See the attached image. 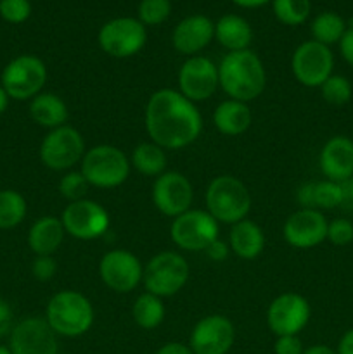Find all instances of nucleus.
Returning a JSON list of instances; mask_svg holds the SVG:
<instances>
[{
  "instance_id": "obj_35",
  "label": "nucleus",
  "mask_w": 353,
  "mask_h": 354,
  "mask_svg": "<svg viewBox=\"0 0 353 354\" xmlns=\"http://www.w3.org/2000/svg\"><path fill=\"white\" fill-rule=\"evenodd\" d=\"M90 189V183L83 176L82 171H68L61 180H59V192L69 203L85 199L87 192Z\"/></svg>"
},
{
  "instance_id": "obj_40",
  "label": "nucleus",
  "mask_w": 353,
  "mask_h": 354,
  "mask_svg": "<svg viewBox=\"0 0 353 354\" xmlns=\"http://www.w3.org/2000/svg\"><path fill=\"white\" fill-rule=\"evenodd\" d=\"M208 254V258L211 259V261H225V259L228 258V254H230V245L227 244V242L220 241V239H217V241L211 242L210 245L206 248V251H204Z\"/></svg>"
},
{
  "instance_id": "obj_11",
  "label": "nucleus",
  "mask_w": 353,
  "mask_h": 354,
  "mask_svg": "<svg viewBox=\"0 0 353 354\" xmlns=\"http://www.w3.org/2000/svg\"><path fill=\"white\" fill-rule=\"evenodd\" d=\"M334 55L327 45L307 40L298 45L291 57V69L300 85L320 88L322 83L332 75Z\"/></svg>"
},
{
  "instance_id": "obj_20",
  "label": "nucleus",
  "mask_w": 353,
  "mask_h": 354,
  "mask_svg": "<svg viewBox=\"0 0 353 354\" xmlns=\"http://www.w3.org/2000/svg\"><path fill=\"white\" fill-rule=\"evenodd\" d=\"M215 38V23L203 14H192L180 21L172 33V45L179 54L197 55Z\"/></svg>"
},
{
  "instance_id": "obj_23",
  "label": "nucleus",
  "mask_w": 353,
  "mask_h": 354,
  "mask_svg": "<svg viewBox=\"0 0 353 354\" xmlns=\"http://www.w3.org/2000/svg\"><path fill=\"white\" fill-rule=\"evenodd\" d=\"M253 123L251 109L241 100L227 99L218 104L213 111V124L221 135L237 137L249 130Z\"/></svg>"
},
{
  "instance_id": "obj_24",
  "label": "nucleus",
  "mask_w": 353,
  "mask_h": 354,
  "mask_svg": "<svg viewBox=\"0 0 353 354\" xmlns=\"http://www.w3.org/2000/svg\"><path fill=\"white\" fill-rule=\"evenodd\" d=\"M228 245L230 251L241 259H255L265 249V234L262 227L251 220H241L239 223L232 225L230 235H228Z\"/></svg>"
},
{
  "instance_id": "obj_27",
  "label": "nucleus",
  "mask_w": 353,
  "mask_h": 354,
  "mask_svg": "<svg viewBox=\"0 0 353 354\" xmlns=\"http://www.w3.org/2000/svg\"><path fill=\"white\" fill-rule=\"evenodd\" d=\"M30 116L40 127L54 130V128L64 127L69 118V111L59 95L52 92H40L31 99Z\"/></svg>"
},
{
  "instance_id": "obj_5",
  "label": "nucleus",
  "mask_w": 353,
  "mask_h": 354,
  "mask_svg": "<svg viewBox=\"0 0 353 354\" xmlns=\"http://www.w3.org/2000/svg\"><path fill=\"white\" fill-rule=\"evenodd\" d=\"M80 171L97 189H114L127 182L130 175V159L121 149L100 144L89 149L80 162Z\"/></svg>"
},
{
  "instance_id": "obj_17",
  "label": "nucleus",
  "mask_w": 353,
  "mask_h": 354,
  "mask_svg": "<svg viewBox=\"0 0 353 354\" xmlns=\"http://www.w3.org/2000/svg\"><path fill=\"white\" fill-rule=\"evenodd\" d=\"M9 349L12 354H57V334L45 318H24L10 330Z\"/></svg>"
},
{
  "instance_id": "obj_15",
  "label": "nucleus",
  "mask_w": 353,
  "mask_h": 354,
  "mask_svg": "<svg viewBox=\"0 0 353 354\" xmlns=\"http://www.w3.org/2000/svg\"><path fill=\"white\" fill-rule=\"evenodd\" d=\"M220 86L218 66L204 55H192L179 69V92L190 102H203Z\"/></svg>"
},
{
  "instance_id": "obj_46",
  "label": "nucleus",
  "mask_w": 353,
  "mask_h": 354,
  "mask_svg": "<svg viewBox=\"0 0 353 354\" xmlns=\"http://www.w3.org/2000/svg\"><path fill=\"white\" fill-rule=\"evenodd\" d=\"M235 6L244 7V9H256V7H262L265 3L272 2V0H232Z\"/></svg>"
},
{
  "instance_id": "obj_48",
  "label": "nucleus",
  "mask_w": 353,
  "mask_h": 354,
  "mask_svg": "<svg viewBox=\"0 0 353 354\" xmlns=\"http://www.w3.org/2000/svg\"><path fill=\"white\" fill-rule=\"evenodd\" d=\"M7 106H9V95H7V92L3 90V86L0 85V114L7 109Z\"/></svg>"
},
{
  "instance_id": "obj_22",
  "label": "nucleus",
  "mask_w": 353,
  "mask_h": 354,
  "mask_svg": "<svg viewBox=\"0 0 353 354\" xmlns=\"http://www.w3.org/2000/svg\"><path fill=\"white\" fill-rule=\"evenodd\" d=\"M66 230L61 218L42 216L28 232V245L35 256H52L64 241Z\"/></svg>"
},
{
  "instance_id": "obj_21",
  "label": "nucleus",
  "mask_w": 353,
  "mask_h": 354,
  "mask_svg": "<svg viewBox=\"0 0 353 354\" xmlns=\"http://www.w3.org/2000/svg\"><path fill=\"white\" fill-rule=\"evenodd\" d=\"M322 175L331 182H345L353 176V140L343 135L329 138L318 156Z\"/></svg>"
},
{
  "instance_id": "obj_1",
  "label": "nucleus",
  "mask_w": 353,
  "mask_h": 354,
  "mask_svg": "<svg viewBox=\"0 0 353 354\" xmlns=\"http://www.w3.org/2000/svg\"><path fill=\"white\" fill-rule=\"evenodd\" d=\"M144 123L151 142L165 151L187 147L203 130V118L196 104L173 88L156 90L149 97Z\"/></svg>"
},
{
  "instance_id": "obj_2",
  "label": "nucleus",
  "mask_w": 353,
  "mask_h": 354,
  "mask_svg": "<svg viewBox=\"0 0 353 354\" xmlns=\"http://www.w3.org/2000/svg\"><path fill=\"white\" fill-rule=\"evenodd\" d=\"M218 82L228 99L248 104L258 99L265 90V66L262 59L249 48L228 52L218 64Z\"/></svg>"
},
{
  "instance_id": "obj_3",
  "label": "nucleus",
  "mask_w": 353,
  "mask_h": 354,
  "mask_svg": "<svg viewBox=\"0 0 353 354\" xmlns=\"http://www.w3.org/2000/svg\"><path fill=\"white\" fill-rule=\"evenodd\" d=\"M45 320L61 337H80L92 328L96 311L89 297L76 290H61L48 299Z\"/></svg>"
},
{
  "instance_id": "obj_44",
  "label": "nucleus",
  "mask_w": 353,
  "mask_h": 354,
  "mask_svg": "<svg viewBox=\"0 0 353 354\" xmlns=\"http://www.w3.org/2000/svg\"><path fill=\"white\" fill-rule=\"evenodd\" d=\"M156 354H194L189 344L183 342H166L156 351Z\"/></svg>"
},
{
  "instance_id": "obj_25",
  "label": "nucleus",
  "mask_w": 353,
  "mask_h": 354,
  "mask_svg": "<svg viewBox=\"0 0 353 354\" xmlns=\"http://www.w3.org/2000/svg\"><path fill=\"white\" fill-rule=\"evenodd\" d=\"M215 40L228 52L246 50L253 40L251 24L237 14H225L215 23Z\"/></svg>"
},
{
  "instance_id": "obj_28",
  "label": "nucleus",
  "mask_w": 353,
  "mask_h": 354,
  "mask_svg": "<svg viewBox=\"0 0 353 354\" xmlns=\"http://www.w3.org/2000/svg\"><path fill=\"white\" fill-rule=\"evenodd\" d=\"M130 165L137 169L141 175L156 176L163 175L166 169V154L165 149L159 147L154 142H142L132 151Z\"/></svg>"
},
{
  "instance_id": "obj_14",
  "label": "nucleus",
  "mask_w": 353,
  "mask_h": 354,
  "mask_svg": "<svg viewBox=\"0 0 353 354\" xmlns=\"http://www.w3.org/2000/svg\"><path fill=\"white\" fill-rule=\"evenodd\" d=\"M310 304L301 294L286 292L277 296L266 310V325L277 337L300 335L310 322Z\"/></svg>"
},
{
  "instance_id": "obj_38",
  "label": "nucleus",
  "mask_w": 353,
  "mask_h": 354,
  "mask_svg": "<svg viewBox=\"0 0 353 354\" xmlns=\"http://www.w3.org/2000/svg\"><path fill=\"white\" fill-rule=\"evenodd\" d=\"M31 273L40 282H48L57 273V263L52 256H37L31 265Z\"/></svg>"
},
{
  "instance_id": "obj_19",
  "label": "nucleus",
  "mask_w": 353,
  "mask_h": 354,
  "mask_svg": "<svg viewBox=\"0 0 353 354\" xmlns=\"http://www.w3.org/2000/svg\"><path fill=\"white\" fill-rule=\"evenodd\" d=\"M327 225L322 211L300 207L284 223V241L294 249H311L327 239Z\"/></svg>"
},
{
  "instance_id": "obj_34",
  "label": "nucleus",
  "mask_w": 353,
  "mask_h": 354,
  "mask_svg": "<svg viewBox=\"0 0 353 354\" xmlns=\"http://www.w3.org/2000/svg\"><path fill=\"white\" fill-rule=\"evenodd\" d=\"M172 14V2L170 0H141L138 3V21L147 26L163 24Z\"/></svg>"
},
{
  "instance_id": "obj_26",
  "label": "nucleus",
  "mask_w": 353,
  "mask_h": 354,
  "mask_svg": "<svg viewBox=\"0 0 353 354\" xmlns=\"http://www.w3.org/2000/svg\"><path fill=\"white\" fill-rule=\"evenodd\" d=\"M296 199L305 209H334L341 206V185L331 180L308 182L298 189Z\"/></svg>"
},
{
  "instance_id": "obj_9",
  "label": "nucleus",
  "mask_w": 353,
  "mask_h": 354,
  "mask_svg": "<svg viewBox=\"0 0 353 354\" xmlns=\"http://www.w3.org/2000/svg\"><path fill=\"white\" fill-rule=\"evenodd\" d=\"M97 41L104 54L114 59H128L144 48L147 30L135 17H114L102 24Z\"/></svg>"
},
{
  "instance_id": "obj_4",
  "label": "nucleus",
  "mask_w": 353,
  "mask_h": 354,
  "mask_svg": "<svg viewBox=\"0 0 353 354\" xmlns=\"http://www.w3.org/2000/svg\"><path fill=\"white\" fill-rule=\"evenodd\" d=\"M206 211L225 225H235L246 220L251 211V194L248 187L232 175L217 176L206 189Z\"/></svg>"
},
{
  "instance_id": "obj_33",
  "label": "nucleus",
  "mask_w": 353,
  "mask_h": 354,
  "mask_svg": "<svg viewBox=\"0 0 353 354\" xmlns=\"http://www.w3.org/2000/svg\"><path fill=\"white\" fill-rule=\"evenodd\" d=\"M322 99L332 106H343V104L350 102L352 99V83L346 76L343 75H331L324 83L320 85Z\"/></svg>"
},
{
  "instance_id": "obj_13",
  "label": "nucleus",
  "mask_w": 353,
  "mask_h": 354,
  "mask_svg": "<svg viewBox=\"0 0 353 354\" xmlns=\"http://www.w3.org/2000/svg\"><path fill=\"white\" fill-rule=\"evenodd\" d=\"M99 277L113 292L130 294L142 282L144 266L134 252L113 249L100 258Z\"/></svg>"
},
{
  "instance_id": "obj_49",
  "label": "nucleus",
  "mask_w": 353,
  "mask_h": 354,
  "mask_svg": "<svg viewBox=\"0 0 353 354\" xmlns=\"http://www.w3.org/2000/svg\"><path fill=\"white\" fill-rule=\"evenodd\" d=\"M0 354H12V353H10L9 346H0Z\"/></svg>"
},
{
  "instance_id": "obj_45",
  "label": "nucleus",
  "mask_w": 353,
  "mask_h": 354,
  "mask_svg": "<svg viewBox=\"0 0 353 354\" xmlns=\"http://www.w3.org/2000/svg\"><path fill=\"white\" fill-rule=\"evenodd\" d=\"M338 354H353V328L346 330L343 337L339 339L338 348H336Z\"/></svg>"
},
{
  "instance_id": "obj_47",
  "label": "nucleus",
  "mask_w": 353,
  "mask_h": 354,
  "mask_svg": "<svg viewBox=\"0 0 353 354\" xmlns=\"http://www.w3.org/2000/svg\"><path fill=\"white\" fill-rule=\"evenodd\" d=\"M303 354H338V353H336V349L329 348V346L325 344H314L310 346V348L305 349Z\"/></svg>"
},
{
  "instance_id": "obj_39",
  "label": "nucleus",
  "mask_w": 353,
  "mask_h": 354,
  "mask_svg": "<svg viewBox=\"0 0 353 354\" xmlns=\"http://www.w3.org/2000/svg\"><path fill=\"white\" fill-rule=\"evenodd\" d=\"M305 348L300 335H280L273 344L275 354H303Z\"/></svg>"
},
{
  "instance_id": "obj_18",
  "label": "nucleus",
  "mask_w": 353,
  "mask_h": 354,
  "mask_svg": "<svg viewBox=\"0 0 353 354\" xmlns=\"http://www.w3.org/2000/svg\"><path fill=\"white\" fill-rule=\"evenodd\" d=\"M234 341V324L224 315H208L194 325L189 346L194 354H227Z\"/></svg>"
},
{
  "instance_id": "obj_37",
  "label": "nucleus",
  "mask_w": 353,
  "mask_h": 354,
  "mask_svg": "<svg viewBox=\"0 0 353 354\" xmlns=\"http://www.w3.org/2000/svg\"><path fill=\"white\" fill-rule=\"evenodd\" d=\"M332 245L345 248L350 242H353V223L345 218H336L329 221L327 225V239Z\"/></svg>"
},
{
  "instance_id": "obj_29",
  "label": "nucleus",
  "mask_w": 353,
  "mask_h": 354,
  "mask_svg": "<svg viewBox=\"0 0 353 354\" xmlns=\"http://www.w3.org/2000/svg\"><path fill=\"white\" fill-rule=\"evenodd\" d=\"M165 313L166 310L163 299L151 292L141 294L132 306V318L144 330L158 328L165 320Z\"/></svg>"
},
{
  "instance_id": "obj_30",
  "label": "nucleus",
  "mask_w": 353,
  "mask_h": 354,
  "mask_svg": "<svg viewBox=\"0 0 353 354\" xmlns=\"http://www.w3.org/2000/svg\"><path fill=\"white\" fill-rule=\"evenodd\" d=\"M346 30H348V26H346L345 19L339 14L331 12V10H325V12L315 16L310 24L311 40L327 45V47L339 44Z\"/></svg>"
},
{
  "instance_id": "obj_31",
  "label": "nucleus",
  "mask_w": 353,
  "mask_h": 354,
  "mask_svg": "<svg viewBox=\"0 0 353 354\" xmlns=\"http://www.w3.org/2000/svg\"><path fill=\"white\" fill-rule=\"evenodd\" d=\"M26 199L16 190H0V228L9 230L26 218Z\"/></svg>"
},
{
  "instance_id": "obj_42",
  "label": "nucleus",
  "mask_w": 353,
  "mask_h": 354,
  "mask_svg": "<svg viewBox=\"0 0 353 354\" xmlns=\"http://www.w3.org/2000/svg\"><path fill=\"white\" fill-rule=\"evenodd\" d=\"M10 330H12V310L7 301L0 299V337L10 334Z\"/></svg>"
},
{
  "instance_id": "obj_6",
  "label": "nucleus",
  "mask_w": 353,
  "mask_h": 354,
  "mask_svg": "<svg viewBox=\"0 0 353 354\" xmlns=\"http://www.w3.org/2000/svg\"><path fill=\"white\" fill-rule=\"evenodd\" d=\"M190 277V266L182 254L175 251L158 252L144 266L145 292L158 297H172L185 287Z\"/></svg>"
},
{
  "instance_id": "obj_43",
  "label": "nucleus",
  "mask_w": 353,
  "mask_h": 354,
  "mask_svg": "<svg viewBox=\"0 0 353 354\" xmlns=\"http://www.w3.org/2000/svg\"><path fill=\"white\" fill-rule=\"evenodd\" d=\"M339 185H341V206L339 207L353 211V176L345 182H339Z\"/></svg>"
},
{
  "instance_id": "obj_32",
  "label": "nucleus",
  "mask_w": 353,
  "mask_h": 354,
  "mask_svg": "<svg viewBox=\"0 0 353 354\" xmlns=\"http://www.w3.org/2000/svg\"><path fill=\"white\" fill-rule=\"evenodd\" d=\"M273 16L286 26H300L310 16V0H272Z\"/></svg>"
},
{
  "instance_id": "obj_10",
  "label": "nucleus",
  "mask_w": 353,
  "mask_h": 354,
  "mask_svg": "<svg viewBox=\"0 0 353 354\" xmlns=\"http://www.w3.org/2000/svg\"><path fill=\"white\" fill-rule=\"evenodd\" d=\"M170 239L182 251H206L208 245L218 239V221L208 211L190 207L180 216L173 218Z\"/></svg>"
},
{
  "instance_id": "obj_8",
  "label": "nucleus",
  "mask_w": 353,
  "mask_h": 354,
  "mask_svg": "<svg viewBox=\"0 0 353 354\" xmlns=\"http://www.w3.org/2000/svg\"><path fill=\"white\" fill-rule=\"evenodd\" d=\"M85 152L82 133L69 124L48 130L40 145L42 162L54 171H69L82 162Z\"/></svg>"
},
{
  "instance_id": "obj_12",
  "label": "nucleus",
  "mask_w": 353,
  "mask_h": 354,
  "mask_svg": "<svg viewBox=\"0 0 353 354\" xmlns=\"http://www.w3.org/2000/svg\"><path fill=\"white\" fill-rule=\"evenodd\" d=\"M66 234L78 241H93L109 230V213L90 199L69 203L61 214Z\"/></svg>"
},
{
  "instance_id": "obj_36",
  "label": "nucleus",
  "mask_w": 353,
  "mask_h": 354,
  "mask_svg": "<svg viewBox=\"0 0 353 354\" xmlns=\"http://www.w3.org/2000/svg\"><path fill=\"white\" fill-rule=\"evenodd\" d=\"M0 16L10 24H21L31 16L30 0H0Z\"/></svg>"
},
{
  "instance_id": "obj_7",
  "label": "nucleus",
  "mask_w": 353,
  "mask_h": 354,
  "mask_svg": "<svg viewBox=\"0 0 353 354\" xmlns=\"http://www.w3.org/2000/svg\"><path fill=\"white\" fill-rule=\"evenodd\" d=\"M0 82L9 99L31 100L47 82V68L37 55H17L3 68Z\"/></svg>"
},
{
  "instance_id": "obj_16",
  "label": "nucleus",
  "mask_w": 353,
  "mask_h": 354,
  "mask_svg": "<svg viewBox=\"0 0 353 354\" xmlns=\"http://www.w3.org/2000/svg\"><path fill=\"white\" fill-rule=\"evenodd\" d=\"M194 189L190 180L179 171H165L154 180L152 203L156 209L170 218H176L190 209Z\"/></svg>"
},
{
  "instance_id": "obj_41",
  "label": "nucleus",
  "mask_w": 353,
  "mask_h": 354,
  "mask_svg": "<svg viewBox=\"0 0 353 354\" xmlns=\"http://www.w3.org/2000/svg\"><path fill=\"white\" fill-rule=\"evenodd\" d=\"M339 52H341L343 59L353 68V26H350L339 40Z\"/></svg>"
}]
</instances>
